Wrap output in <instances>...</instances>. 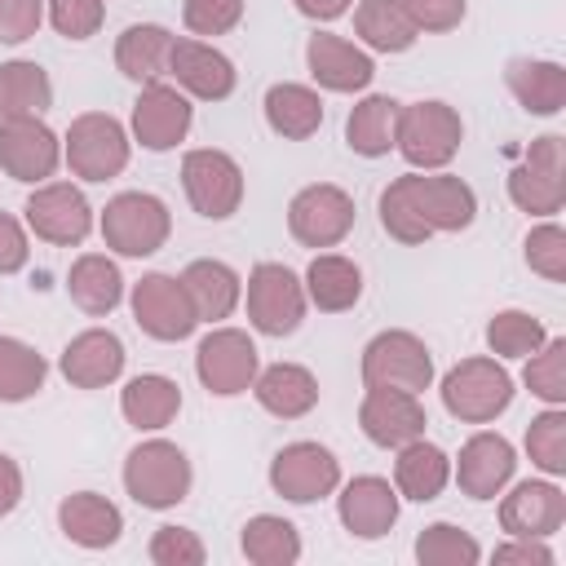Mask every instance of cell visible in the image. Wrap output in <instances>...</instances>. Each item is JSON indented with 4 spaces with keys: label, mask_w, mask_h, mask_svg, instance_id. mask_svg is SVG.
I'll return each mask as SVG.
<instances>
[{
    "label": "cell",
    "mask_w": 566,
    "mask_h": 566,
    "mask_svg": "<svg viewBox=\"0 0 566 566\" xmlns=\"http://www.w3.org/2000/svg\"><path fill=\"white\" fill-rule=\"evenodd\" d=\"M478 217V195L451 172H402L380 190V226L389 239L416 248L429 234L469 230Z\"/></svg>",
    "instance_id": "6da1fadb"
},
{
    "label": "cell",
    "mask_w": 566,
    "mask_h": 566,
    "mask_svg": "<svg viewBox=\"0 0 566 566\" xmlns=\"http://www.w3.org/2000/svg\"><path fill=\"white\" fill-rule=\"evenodd\" d=\"M464 142L460 111L447 102H411L398 106V128H394V150L416 168V172H438L455 159Z\"/></svg>",
    "instance_id": "7a4b0ae2"
},
{
    "label": "cell",
    "mask_w": 566,
    "mask_h": 566,
    "mask_svg": "<svg viewBox=\"0 0 566 566\" xmlns=\"http://www.w3.org/2000/svg\"><path fill=\"white\" fill-rule=\"evenodd\" d=\"M190 460L177 442L168 438H150V442H137L124 460V491L142 504V509H172L190 495Z\"/></svg>",
    "instance_id": "3957f363"
},
{
    "label": "cell",
    "mask_w": 566,
    "mask_h": 566,
    "mask_svg": "<svg viewBox=\"0 0 566 566\" xmlns=\"http://www.w3.org/2000/svg\"><path fill=\"white\" fill-rule=\"evenodd\" d=\"M128 133L115 115L106 111H84L71 119L66 137H62V159L80 181H111L128 168Z\"/></svg>",
    "instance_id": "277c9868"
},
{
    "label": "cell",
    "mask_w": 566,
    "mask_h": 566,
    "mask_svg": "<svg viewBox=\"0 0 566 566\" xmlns=\"http://www.w3.org/2000/svg\"><path fill=\"white\" fill-rule=\"evenodd\" d=\"M172 234L168 203L150 190H124L102 208V239L119 256H155Z\"/></svg>",
    "instance_id": "5b68a950"
},
{
    "label": "cell",
    "mask_w": 566,
    "mask_h": 566,
    "mask_svg": "<svg viewBox=\"0 0 566 566\" xmlns=\"http://www.w3.org/2000/svg\"><path fill=\"white\" fill-rule=\"evenodd\" d=\"M513 402V376L495 358H464L442 376V407L460 424H491Z\"/></svg>",
    "instance_id": "8992f818"
},
{
    "label": "cell",
    "mask_w": 566,
    "mask_h": 566,
    "mask_svg": "<svg viewBox=\"0 0 566 566\" xmlns=\"http://www.w3.org/2000/svg\"><path fill=\"white\" fill-rule=\"evenodd\" d=\"M363 385L367 389H407L424 394L433 385V354L416 332L389 327L363 345Z\"/></svg>",
    "instance_id": "52a82bcc"
},
{
    "label": "cell",
    "mask_w": 566,
    "mask_h": 566,
    "mask_svg": "<svg viewBox=\"0 0 566 566\" xmlns=\"http://www.w3.org/2000/svg\"><path fill=\"white\" fill-rule=\"evenodd\" d=\"M509 199L526 217H553L566 203V142L544 133L526 146L522 164L509 172Z\"/></svg>",
    "instance_id": "ba28073f"
},
{
    "label": "cell",
    "mask_w": 566,
    "mask_h": 566,
    "mask_svg": "<svg viewBox=\"0 0 566 566\" xmlns=\"http://www.w3.org/2000/svg\"><path fill=\"white\" fill-rule=\"evenodd\" d=\"M181 186H186L190 208L199 217H208V221H226L243 203V168H239V159L226 155V150H212V146L186 150Z\"/></svg>",
    "instance_id": "9c48e42d"
},
{
    "label": "cell",
    "mask_w": 566,
    "mask_h": 566,
    "mask_svg": "<svg viewBox=\"0 0 566 566\" xmlns=\"http://www.w3.org/2000/svg\"><path fill=\"white\" fill-rule=\"evenodd\" d=\"M305 283L283 261H261L248 274V323L261 336H292L305 318Z\"/></svg>",
    "instance_id": "30bf717a"
},
{
    "label": "cell",
    "mask_w": 566,
    "mask_h": 566,
    "mask_svg": "<svg viewBox=\"0 0 566 566\" xmlns=\"http://www.w3.org/2000/svg\"><path fill=\"white\" fill-rule=\"evenodd\" d=\"M256 371H261V354H256L252 336L239 327H212L195 349V376L217 398L248 394Z\"/></svg>",
    "instance_id": "8fae6325"
},
{
    "label": "cell",
    "mask_w": 566,
    "mask_h": 566,
    "mask_svg": "<svg viewBox=\"0 0 566 566\" xmlns=\"http://www.w3.org/2000/svg\"><path fill=\"white\" fill-rule=\"evenodd\" d=\"M354 199L340 190V186H332V181H314V186H305V190H296L292 195V203H287V230H292V239L301 243V248H336L349 230H354Z\"/></svg>",
    "instance_id": "7c38bea8"
},
{
    "label": "cell",
    "mask_w": 566,
    "mask_h": 566,
    "mask_svg": "<svg viewBox=\"0 0 566 566\" xmlns=\"http://www.w3.org/2000/svg\"><path fill=\"white\" fill-rule=\"evenodd\" d=\"M22 212H27L31 234L53 248H75L93 230V208H88L84 190L71 181H40Z\"/></svg>",
    "instance_id": "4fadbf2b"
},
{
    "label": "cell",
    "mask_w": 566,
    "mask_h": 566,
    "mask_svg": "<svg viewBox=\"0 0 566 566\" xmlns=\"http://www.w3.org/2000/svg\"><path fill=\"white\" fill-rule=\"evenodd\" d=\"M128 305H133L137 327L150 340H186L199 327V314H195V305H190V296H186L177 274H159V270L142 274L133 283Z\"/></svg>",
    "instance_id": "5bb4252c"
},
{
    "label": "cell",
    "mask_w": 566,
    "mask_h": 566,
    "mask_svg": "<svg viewBox=\"0 0 566 566\" xmlns=\"http://www.w3.org/2000/svg\"><path fill=\"white\" fill-rule=\"evenodd\" d=\"M270 486L292 504H314L340 486V460L323 442H287L270 460Z\"/></svg>",
    "instance_id": "9a60e30c"
},
{
    "label": "cell",
    "mask_w": 566,
    "mask_h": 566,
    "mask_svg": "<svg viewBox=\"0 0 566 566\" xmlns=\"http://www.w3.org/2000/svg\"><path fill=\"white\" fill-rule=\"evenodd\" d=\"M62 164V142L40 115L22 119H0V172L27 186H40L57 172Z\"/></svg>",
    "instance_id": "2e32d148"
},
{
    "label": "cell",
    "mask_w": 566,
    "mask_h": 566,
    "mask_svg": "<svg viewBox=\"0 0 566 566\" xmlns=\"http://www.w3.org/2000/svg\"><path fill=\"white\" fill-rule=\"evenodd\" d=\"M168 75L172 84L186 93V97H199V102H226L234 93V62L212 49L208 40H195V35H172V53H168Z\"/></svg>",
    "instance_id": "e0dca14e"
},
{
    "label": "cell",
    "mask_w": 566,
    "mask_h": 566,
    "mask_svg": "<svg viewBox=\"0 0 566 566\" xmlns=\"http://www.w3.org/2000/svg\"><path fill=\"white\" fill-rule=\"evenodd\" d=\"M424 402L420 394H407V389H367L363 402H358V429L367 433V442L385 447V451H398L416 438H424Z\"/></svg>",
    "instance_id": "ac0fdd59"
},
{
    "label": "cell",
    "mask_w": 566,
    "mask_h": 566,
    "mask_svg": "<svg viewBox=\"0 0 566 566\" xmlns=\"http://www.w3.org/2000/svg\"><path fill=\"white\" fill-rule=\"evenodd\" d=\"M195 124V106L177 84H142L137 102H133V137L146 150H172L177 142H186Z\"/></svg>",
    "instance_id": "d6986e66"
},
{
    "label": "cell",
    "mask_w": 566,
    "mask_h": 566,
    "mask_svg": "<svg viewBox=\"0 0 566 566\" xmlns=\"http://www.w3.org/2000/svg\"><path fill=\"white\" fill-rule=\"evenodd\" d=\"M513 469H517V451L504 433H473L460 455H455V486L469 495V500H495L509 482H513Z\"/></svg>",
    "instance_id": "ffe728a7"
},
{
    "label": "cell",
    "mask_w": 566,
    "mask_h": 566,
    "mask_svg": "<svg viewBox=\"0 0 566 566\" xmlns=\"http://www.w3.org/2000/svg\"><path fill=\"white\" fill-rule=\"evenodd\" d=\"M336 513L354 539H380L398 522V491L389 478H376V473L349 478L336 495Z\"/></svg>",
    "instance_id": "44dd1931"
},
{
    "label": "cell",
    "mask_w": 566,
    "mask_h": 566,
    "mask_svg": "<svg viewBox=\"0 0 566 566\" xmlns=\"http://www.w3.org/2000/svg\"><path fill=\"white\" fill-rule=\"evenodd\" d=\"M305 66L314 75L318 88L327 93H363L376 75V62L367 49L332 35V31H314L310 44H305Z\"/></svg>",
    "instance_id": "7402d4cb"
},
{
    "label": "cell",
    "mask_w": 566,
    "mask_h": 566,
    "mask_svg": "<svg viewBox=\"0 0 566 566\" xmlns=\"http://www.w3.org/2000/svg\"><path fill=\"white\" fill-rule=\"evenodd\" d=\"M566 522V495L557 482L544 478H526L517 482L504 500H500V531L504 535H535L548 539L553 531H562Z\"/></svg>",
    "instance_id": "603a6c76"
},
{
    "label": "cell",
    "mask_w": 566,
    "mask_h": 566,
    "mask_svg": "<svg viewBox=\"0 0 566 566\" xmlns=\"http://www.w3.org/2000/svg\"><path fill=\"white\" fill-rule=\"evenodd\" d=\"M124 358H128L124 354V340L111 327H88V332H80V336L66 340L57 367H62V376L75 389H106V385L119 380Z\"/></svg>",
    "instance_id": "cb8c5ba5"
},
{
    "label": "cell",
    "mask_w": 566,
    "mask_h": 566,
    "mask_svg": "<svg viewBox=\"0 0 566 566\" xmlns=\"http://www.w3.org/2000/svg\"><path fill=\"white\" fill-rule=\"evenodd\" d=\"M252 394L279 420H301V416H310L318 407V380L301 363H270V367H261L256 380H252Z\"/></svg>",
    "instance_id": "d4e9b609"
},
{
    "label": "cell",
    "mask_w": 566,
    "mask_h": 566,
    "mask_svg": "<svg viewBox=\"0 0 566 566\" xmlns=\"http://www.w3.org/2000/svg\"><path fill=\"white\" fill-rule=\"evenodd\" d=\"M181 287L199 314V323H221L234 314V305L243 301V279L226 265V261H212V256H199L190 261L181 274Z\"/></svg>",
    "instance_id": "484cf974"
},
{
    "label": "cell",
    "mask_w": 566,
    "mask_h": 566,
    "mask_svg": "<svg viewBox=\"0 0 566 566\" xmlns=\"http://www.w3.org/2000/svg\"><path fill=\"white\" fill-rule=\"evenodd\" d=\"M57 526L80 548H111L124 535V513L97 491H75L57 504Z\"/></svg>",
    "instance_id": "4316f807"
},
{
    "label": "cell",
    "mask_w": 566,
    "mask_h": 566,
    "mask_svg": "<svg viewBox=\"0 0 566 566\" xmlns=\"http://www.w3.org/2000/svg\"><path fill=\"white\" fill-rule=\"evenodd\" d=\"M119 411H124V420L133 429L155 433V429H164V424L177 420V411H181V385L172 376H164V371H142V376H133L119 389Z\"/></svg>",
    "instance_id": "83f0119b"
},
{
    "label": "cell",
    "mask_w": 566,
    "mask_h": 566,
    "mask_svg": "<svg viewBox=\"0 0 566 566\" xmlns=\"http://www.w3.org/2000/svg\"><path fill=\"white\" fill-rule=\"evenodd\" d=\"M451 482V455L424 438L398 447V460H394V491L398 500H416V504H429L447 491Z\"/></svg>",
    "instance_id": "f1b7e54d"
},
{
    "label": "cell",
    "mask_w": 566,
    "mask_h": 566,
    "mask_svg": "<svg viewBox=\"0 0 566 566\" xmlns=\"http://www.w3.org/2000/svg\"><path fill=\"white\" fill-rule=\"evenodd\" d=\"M66 292L84 314L106 318L124 301V274L106 252H80L66 270Z\"/></svg>",
    "instance_id": "f546056e"
},
{
    "label": "cell",
    "mask_w": 566,
    "mask_h": 566,
    "mask_svg": "<svg viewBox=\"0 0 566 566\" xmlns=\"http://www.w3.org/2000/svg\"><path fill=\"white\" fill-rule=\"evenodd\" d=\"M168 53H172V31L159 22H133L115 40V66L133 84H155L168 75Z\"/></svg>",
    "instance_id": "4dcf8cb0"
},
{
    "label": "cell",
    "mask_w": 566,
    "mask_h": 566,
    "mask_svg": "<svg viewBox=\"0 0 566 566\" xmlns=\"http://www.w3.org/2000/svg\"><path fill=\"white\" fill-rule=\"evenodd\" d=\"M509 93L531 115H557L566 106V66L548 57H513L504 71Z\"/></svg>",
    "instance_id": "1f68e13d"
},
{
    "label": "cell",
    "mask_w": 566,
    "mask_h": 566,
    "mask_svg": "<svg viewBox=\"0 0 566 566\" xmlns=\"http://www.w3.org/2000/svg\"><path fill=\"white\" fill-rule=\"evenodd\" d=\"M301 283H305V301L318 305L323 314L354 310L358 296H363V270L340 252H314Z\"/></svg>",
    "instance_id": "d6a6232c"
},
{
    "label": "cell",
    "mask_w": 566,
    "mask_h": 566,
    "mask_svg": "<svg viewBox=\"0 0 566 566\" xmlns=\"http://www.w3.org/2000/svg\"><path fill=\"white\" fill-rule=\"evenodd\" d=\"M265 124L287 142H305L323 128V97L310 84H270Z\"/></svg>",
    "instance_id": "836d02e7"
},
{
    "label": "cell",
    "mask_w": 566,
    "mask_h": 566,
    "mask_svg": "<svg viewBox=\"0 0 566 566\" xmlns=\"http://www.w3.org/2000/svg\"><path fill=\"white\" fill-rule=\"evenodd\" d=\"M354 35L376 53H407L416 44V22L407 18L402 0H358Z\"/></svg>",
    "instance_id": "e575fe53"
},
{
    "label": "cell",
    "mask_w": 566,
    "mask_h": 566,
    "mask_svg": "<svg viewBox=\"0 0 566 566\" xmlns=\"http://www.w3.org/2000/svg\"><path fill=\"white\" fill-rule=\"evenodd\" d=\"M394 128H398V102L389 93H371L363 97L349 119H345V142L354 155L363 159H380L394 150Z\"/></svg>",
    "instance_id": "d590c367"
},
{
    "label": "cell",
    "mask_w": 566,
    "mask_h": 566,
    "mask_svg": "<svg viewBox=\"0 0 566 566\" xmlns=\"http://www.w3.org/2000/svg\"><path fill=\"white\" fill-rule=\"evenodd\" d=\"M49 106H53V84L40 62L13 57L0 66V119H22V115L44 119Z\"/></svg>",
    "instance_id": "8d00e7d4"
},
{
    "label": "cell",
    "mask_w": 566,
    "mask_h": 566,
    "mask_svg": "<svg viewBox=\"0 0 566 566\" xmlns=\"http://www.w3.org/2000/svg\"><path fill=\"white\" fill-rule=\"evenodd\" d=\"M243 557L252 566H292L301 562V531L279 513H256L243 522Z\"/></svg>",
    "instance_id": "74e56055"
},
{
    "label": "cell",
    "mask_w": 566,
    "mask_h": 566,
    "mask_svg": "<svg viewBox=\"0 0 566 566\" xmlns=\"http://www.w3.org/2000/svg\"><path fill=\"white\" fill-rule=\"evenodd\" d=\"M49 363L35 354V345L18 336H0V402H27L44 389Z\"/></svg>",
    "instance_id": "f35d334b"
},
{
    "label": "cell",
    "mask_w": 566,
    "mask_h": 566,
    "mask_svg": "<svg viewBox=\"0 0 566 566\" xmlns=\"http://www.w3.org/2000/svg\"><path fill=\"white\" fill-rule=\"evenodd\" d=\"M544 340H548L544 323L526 310H500L486 323V345H491L495 358H531Z\"/></svg>",
    "instance_id": "ab89813d"
},
{
    "label": "cell",
    "mask_w": 566,
    "mask_h": 566,
    "mask_svg": "<svg viewBox=\"0 0 566 566\" xmlns=\"http://www.w3.org/2000/svg\"><path fill=\"white\" fill-rule=\"evenodd\" d=\"M416 562L420 566H478L482 544L451 522H433L416 535Z\"/></svg>",
    "instance_id": "60d3db41"
},
{
    "label": "cell",
    "mask_w": 566,
    "mask_h": 566,
    "mask_svg": "<svg viewBox=\"0 0 566 566\" xmlns=\"http://www.w3.org/2000/svg\"><path fill=\"white\" fill-rule=\"evenodd\" d=\"M526 389L535 398H544L548 407H562L566 402V336H548L531 358H526V371H522Z\"/></svg>",
    "instance_id": "b9f144b4"
},
{
    "label": "cell",
    "mask_w": 566,
    "mask_h": 566,
    "mask_svg": "<svg viewBox=\"0 0 566 566\" xmlns=\"http://www.w3.org/2000/svg\"><path fill=\"white\" fill-rule=\"evenodd\" d=\"M526 455L535 469H544L548 478L566 473V411L548 407L526 424Z\"/></svg>",
    "instance_id": "7bdbcfd3"
},
{
    "label": "cell",
    "mask_w": 566,
    "mask_h": 566,
    "mask_svg": "<svg viewBox=\"0 0 566 566\" xmlns=\"http://www.w3.org/2000/svg\"><path fill=\"white\" fill-rule=\"evenodd\" d=\"M522 256H526V265H531L539 279L566 283V230H562L557 221L535 226V230L526 234V243H522Z\"/></svg>",
    "instance_id": "ee69618b"
},
{
    "label": "cell",
    "mask_w": 566,
    "mask_h": 566,
    "mask_svg": "<svg viewBox=\"0 0 566 566\" xmlns=\"http://www.w3.org/2000/svg\"><path fill=\"white\" fill-rule=\"evenodd\" d=\"M49 22L66 40H88L106 22V0H44Z\"/></svg>",
    "instance_id": "f6af8a7d"
},
{
    "label": "cell",
    "mask_w": 566,
    "mask_h": 566,
    "mask_svg": "<svg viewBox=\"0 0 566 566\" xmlns=\"http://www.w3.org/2000/svg\"><path fill=\"white\" fill-rule=\"evenodd\" d=\"M146 553H150L155 566H203V557H208L203 539L190 526H159L150 535Z\"/></svg>",
    "instance_id": "bcb514c9"
},
{
    "label": "cell",
    "mask_w": 566,
    "mask_h": 566,
    "mask_svg": "<svg viewBox=\"0 0 566 566\" xmlns=\"http://www.w3.org/2000/svg\"><path fill=\"white\" fill-rule=\"evenodd\" d=\"M181 22L190 35H226L243 22V0H186Z\"/></svg>",
    "instance_id": "7dc6e473"
},
{
    "label": "cell",
    "mask_w": 566,
    "mask_h": 566,
    "mask_svg": "<svg viewBox=\"0 0 566 566\" xmlns=\"http://www.w3.org/2000/svg\"><path fill=\"white\" fill-rule=\"evenodd\" d=\"M44 0H0V44H22L40 31Z\"/></svg>",
    "instance_id": "c3c4849f"
},
{
    "label": "cell",
    "mask_w": 566,
    "mask_h": 566,
    "mask_svg": "<svg viewBox=\"0 0 566 566\" xmlns=\"http://www.w3.org/2000/svg\"><path fill=\"white\" fill-rule=\"evenodd\" d=\"M416 31H455L464 22V0H402Z\"/></svg>",
    "instance_id": "681fc988"
},
{
    "label": "cell",
    "mask_w": 566,
    "mask_h": 566,
    "mask_svg": "<svg viewBox=\"0 0 566 566\" xmlns=\"http://www.w3.org/2000/svg\"><path fill=\"white\" fill-rule=\"evenodd\" d=\"M491 562H495V566H553L557 557H553V548H548L544 539H535V535H509V544H500V548L491 553Z\"/></svg>",
    "instance_id": "f907efd6"
},
{
    "label": "cell",
    "mask_w": 566,
    "mask_h": 566,
    "mask_svg": "<svg viewBox=\"0 0 566 566\" xmlns=\"http://www.w3.org/2000/svg\"><path fill=\"white\" fill-rule=\"evenodd\" d=\"M31 256V243H27V230L18 217L0 212V274H18Z\"/></svg>",
    "instance_id": "816d5d0a"
},
{
    "label": "cell",
    "mask_w": 566,
    "mask_h": 566,
    "mask_svg": "<svg viewBox=\"0 0 566 566\" xmlns=\"http://www.w3.org/2000/svg\"><path fill=\"white\" fill-rule=\"evenodd\" d=\"M22 504V469L13 455L0 451V517H9Z\"/></svg>",
    "instance_id": "f5cc1de1"
},
{
    "label": "cell",
    "mask_w": 566,
    "mask_h": 566,
    "mask_svg": "<svg viewBox=\"0 0 566 566\" xmlns=\"http://www.w3.org/2000/svg\"><path fill=\"white\" fill-rule=\"evenodd\" d=\"M292 4H296L305 18H314V22H332V18H340L354 0H292Z\"/></svg>",
    "instance_id": "db71d44e"
}]
</instances>
